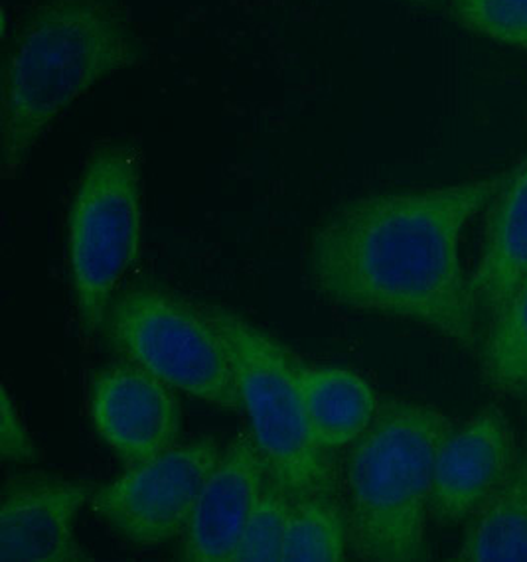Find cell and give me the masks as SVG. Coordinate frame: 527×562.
I'll list each match as a JSON object with an SVG mask.
<instances>
[{"instance_id": "obj_1", "label": "cell", "mask_w": 527, "mask_h": 562, "mask_svg": "<svg viewBox=\"0 0 527 562\" xmlns=\"http://www.w3.org/2000/svg\"><path fill=\"white\" fill-rule=\"evenodd\" d=\"M504 175L348 198L316 222L306 243L311 291L343 311L411 322L479 346V308L460 241Z\"/></svg>"}, {"instance_id": "obj_2", "label": "cell", "mask_w": 527, "mask_h": 562, "mask_svg": "<svg viewBox=\"0 0 527 562\" xmlns=\"http://www.w3.org/2000/svg\"><path fill=\"white\" fill-rule=\"evenodd\" d=\"M148 61L123 0H40L0 74L4 172H19L49 126L99 81Z\"/></svg>"}, {"instance_id": "obj_3", "label": "cell", "mask_w": 527, "mask_h": 562, "mask_svg": "<svg viewBox=\"0 0 527 562\" xmlns=\"http://www.w3.org/2000/svg\"><path fill=\"white\" fill-rule=\"evenodd\" d=\"M452 430L455 423L440 408L410 398H381L371 427L346 450L340 470L354 559H429L433 472Z\"/></svg>"}, {"instance_id": "obj_4", "label": "cell", "mask_w": 527, "mask_h": 562, "mask_svg": "<svg viewBox=\"0 0 527 562\" xmlns=\"http://www.w3.org/2000/svg\"><path fill=\"white\" fill-rule=\"evenodd\" d=\"M200 308L224 339L242 408L269 474L293 499L340 495V472L333 454L316 445L304 413L299 387L303 361L281 339L255 326L244 314L205 302H200Z\"/></svg>"}, {"instance_id": "obj_5", "label": "cell", "mask_w": 527, "mask_h": 562, "mask_svg": "<svg viewBox=\"0 0 527 562\" xmlns=\"http://www.w3.org/2000/svg\"><path fill=\"white\" fill-rule=\"evenodd\" d=\"M141 166L135 145L96 146L69 204V282L88 336L101 331L109 304L141 259Z\"/></svg>"}, {"instance_id": "obj_6", "label": "cell", "mask_w": 527, "mask_h": 562, "mask_svg": "<svg viewBox=\"0 0 527 562\" xmlns=\"http://www.w3.org/2000/svg\"><path fill=\"white\" fill-rule=\"evenodd\" d=\"M108 348L162 379L188 397L242 408L224 339L200 308L160 284H135L115 294L99 331Z\"/></svg>"}, {"instance_id": "obj_7", "label": "cell", "mask_w": 527, "mask_h": 562, "mask_svg": "<svg viewBox=\"0 0 527 562\" xmlns=\"http://www.w3.org/2000/svg\"><path fill=\"white\" fill-rule=\"evenodd\" d=\"M214 437L176 445L105 485L91 507L113 533L137 547H160L180 539L192 519L205 482L220 462Z\"/></svg>"}, {"instance_id": "obj_8", "label": "cell", "mask_w": 527, "mask_h": 562, "mask_svg": "<svg viewBox=\"0 0 527 562\" xmlns=\"http://www.w3.org/2000/svg\"><path fill=\"white\" fill-rule=\"evenodd\" d=\"M162 379L119 359L89 381L93 430L123 464H145L178 445L182 408Z\"/></svg>"}, {"instance_id": "obj_9", "label": "cell", "mask_w": 527, "mask_h": 562, "mask_svg": "<svg viewBox=\"0 0 527 562\" xmlns=\"http://www.w3.org/2000/svg\"><path fill=\"white\" fill-rule=\"evenodd\" d=\"M96 490L98 485L83 477L9 475L0 504V561H88L76 539V525Z\"/></svg>"}, {"instance_id": "obj_10", "label": "cell", "mask_w": 527, "mask_h": 562, "mask_svg": "<svg viewBox=\"0 0 527 562\" xmlns=\"http://www.w3.org/2000/svg\"><path fill=\"white\" fill-rule=\"evenodd\" d=\"M518 442L498 408H484L442 442L430 492V517L442 527L467 525L506 480Z\"/></svg>"}, {"instance_id": "obj_11", "label": "cell", "mask_w": 527, "mask_h": 562, "mask_svg": "<svg viewBox=\"0 0 527 562\" xmlns=\"http://www.w3.org/2000/svg\"><path fill=\"white\" fill-rule=\"evenodd\" d=\"M267 477L269 468L254 437H235L222 450L220 462L195 504L192 519L180 537V559L234 562Z\"/></svg>"}, {"instance_id": "obj_12", "label": "cell", "mask_w": 527, "mask_h": 562, "mask_svg": "<svg viewBox=\"0 0 527 562\" xmlns=\"http://www.w3.org/2000/svg\"><path fill=\"white\" fill-rule=\"evenodd\" d=\"M480 261L470 277L476 308L490 314L527 281V155L486 207Z\"/></svg>"}, {"instance_id": "obj_13", "label": "cell", "mask_w": 527, "mask_h": 562, "mask_svg": "<svg viewBox=\"0 0 527 562\" xmlns=\"http://www.w3.org/2000/svg\"><path fill=\"white\" fill-rule=\"evenodd\" d=\"M299 387L316 445L346 452L371 427L380 398L360 373L340 366L301 363Z\"/></svg>"}, {"instance_id": "obj_14", "label": "cell", "mask_w": 527, "mask_h": 562, "mask_svg": "<svg viewBox=\"0 0 527 562\" xmlns=\"http://www.w3.org/2000/svg\"><path fill=\"white\" fill-rule=\"evenodd\" d=\"M455 561L527 562V448L506 480L467 524Z\"/></svg>"}, {"instance_id": "obj_15", "label": "cell", "mask_w": 527, "mask_h": 562, "mask_svg": "<svg viewBox=\"0 0 527 562\" xmlns=\"http://www.w3.org/2000/svg\"><path fill=\"white\" fill-rule=\"evenodd\" d=\"M480 368L492 391L527 401V281L490 312Z\"/></svg>"}, {"instance_id": "obj_16", "label": "cell", "mask_w": 527, "mask_h": 562, "mask_svg": "<svg viewBox=\"0 0 527 562\" xmlns=\"http://www.w3.org/2000/svg\"><path fill=\"white\" fill-rule=\"evenodd\" d=\"M351 557L350 519L340 495L293 499L283 562H344Z\"/></svg>"}, {"instance_id": "obj_17", "label": "cell", "mask_w": 527, "mask_h": 562, "mask_svg": "<svg viewBox=\"0 0 527 562\" xmlns=\"http://www.w3.org/2000/svg\"><path fill=\"white\" fill-rule=\"evenodd\" d=\"M293 497L269 474L234 562H283L284 533Z\"/></svg>"}, {"instance_id": "obj_18", "label": "cell", "mask_w": 527, "mask_h": 562, "mask_svg": "<svg viewBox=\"0 0 527 562\" xmlns=\"http://www.w3.org/2000/svg\"><path fill=\"white\" fill-rule=\"evenodd\" d=\"M449 7L472 34L527 49V0H449Z\"/></svg>"}, {"instance_id": "obj_19", "label": "cell", "mask_w": 527, "mask_h": 562, "mask_svg": "<svg viewBox=\"0 0 527 562\" xmlns=\"http://www.w3.org/2000/svg\"><path fill=\"white\" fill-rule=\"evenodd\" d=\"M0 456L10 464L38 462V448L20 417L19 405L10 397L9 389L0 387Z\"/></svg>"}, {"instance_id": "obj_20", "label": "cell", "mask_w": 527, "mask_h": 562, "mask_svg": "<svg viewBox=\"0 0 527 562\" xmlns=\"http://www.w3.org/2000/svg\"><path fill=\"white\" fill-rule=\"evenodd\" d=\"M407 2H419V4H435L439 0H407Z\"/></svg>"}]
</instances>
